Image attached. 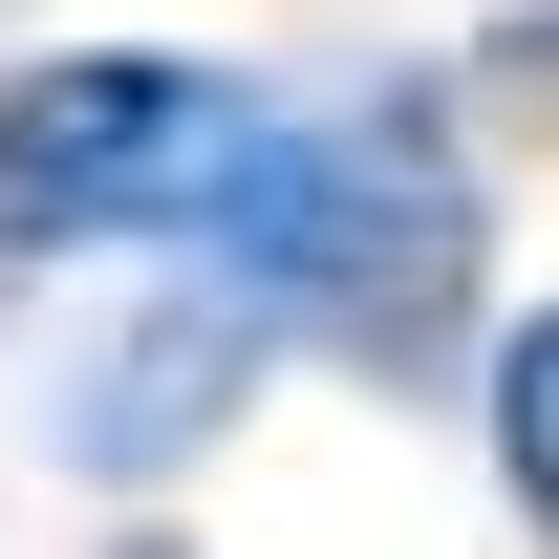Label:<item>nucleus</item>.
Here are the masks:
<instances>
[{
  "instance_id": "f257e3e1",
  "label": "nucleus",
  "mask_w": 559,
  "mask_h": 559,
  "mask_svg": "<svg viewBox=\"0 0 559 559\" xmlns=\"http://www.w3.org/2000/svg\"><path fill=\"white\" fill-rule=\"evenodd\" d=\"M173 259L259 323V345H323L366 388H430L474 345V280H495V173L452 151L430 86H366V108H259V151L215 173V215Z\"/></svg>"
},
{
  "instance_id": "423d86ee",
  "label": "nucleus",
  "mask_w": 559,
  "mask_h": 559,
  "mask_svg": "<svg viewBox=\"0 0 559 559\" xmlns=\"http://www.w3.org/2000/svg\"><path fill=\"white\" fill-rule=\"evenodd\" d=\"M0 22H22V0H0Z\"/></svg>"
},
{
  "instance_id": "20e7f679",
  "label": "nucleus",
  "mask_w": 559,
  "mask_h": 559,
  "mask_svg": "<svg viewBox=\"0 0 559 559\" xmlns=\"http://www.w3.org/2000/svg\"><path fill=\"white\" fill-rule=\"evenodd\" d=\"M495 495H516V516L559 538V301L516 323V345H495Z\"/></svg>"
},
{
  "instance_id": "39448f33",
  "label": "nucleus",
  "mask_w": 559,
  "mask_h": 559,
  "mask_svg": "<svg viewBox=\"0 0 559 559\" xmlns=\"http://www.w3.org/2000/svg\"><path fill=\"white\" fill-rule=\"evenodd\" d=\"M130 559H173V538H130Z\"/></svg>"
},
{
  "instance_id": "f03ea898",
  "label": "nucleus",
  "mask_w": 559,
  "mask_h": 559,
  "mask_svg": "<svg viewBox=\"0 0 559 559\" xmlns=\"http://www.w3.org/2000/svg\"><path fill=\"white\" fill-rule=\"evenodd\" d=\"M280 86L194 66V44H44L0 66V280L22 259H108V237H194L215 173L259 151Z\"/></svg>"
},
{
  "instance_id": "7ed1b4c3",
  "label": "nucleus",
  "mask_w": 559,
  "mask_h": 559,
  "mask_svg": "<svg viewBox=\"0 0 559 559\" xmlns=\"http://www.w3.org/2000/svg\"><path fill=\"white\" fill-rule=\"evenodd\" d=\"M259 323L215 301V280H151V301H108L66 345V388H44V430H66V474H108V495H173L194 452H237V409H259Z\"/></svg>"
}]
</instances>
